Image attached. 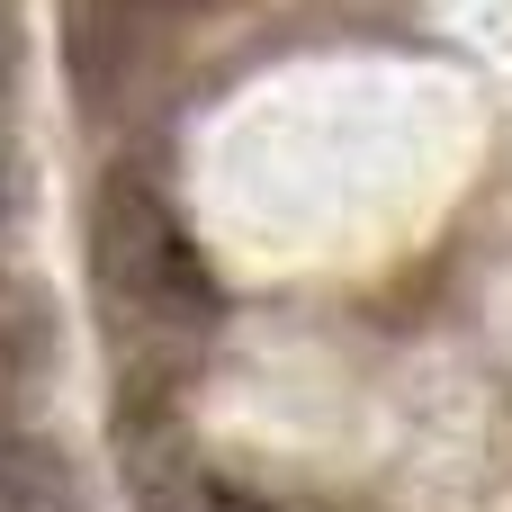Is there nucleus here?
Returning <instances> with one entry per match:
<instances>
[{"mask_svg": "<svg viewBox=\"0 0 512 512\" xmlns=\"http://www.w3.org/2000/svg\"><path fill=\"white\" fill-rule=\"evenodd\" d=\"M0 9H18V0H0Z\"/></svg>", "mask_w": 512, "mask_h": 512, "instance_id": "39448f33", "label": "nucleus"}, {"mask_svg": "<svg viewBox=\"0 0 512 512\" xmlns=\"http://www.w3.org/2000/svg\"><path fill=\"white\" fill-rule=\"evenodd\" d=\"M126 486H135V512H216L207 504V477L189 468V450L171 441V414L162 423H126Z\"/></svg>", "mask_w": 512, "mask_h": 512, "instance_id": "f03ea898", "label": "nucleus"}, {"mask_svg": "<svg viewBox=\"0 0 512 512\" xmlns=\"http://www.w3.org/2000/svg\"><path fill=\"white\" fill-rule=\"evenodd\" d=\"M207 504L216 512H279V504H261V495H243V486H225V477H207Z\"/></svg>", "mask_w": 512, "mask_h": 512, "instance_id": "20e7f679", "label": "nucleus"}, {"mask_svg": "<svg viewBox=\"0 0 512 512\" xmlns=\"http://www.w3.org/2000/svg\"><path fill=\"white\" fill-rule=\"evenodd\" d=\"M90 279L108 306V333L126 324L135 351L126 360H180V342H198L216 324V279L207 252L189 243V225L171 216V198L144 171H108L90 198Z\"/></svg>", "mask_w": 512, "mask_h": 512, "instance_id": "f257e3e1", "label": "nucleus"}, {"mask_svg": "<svg viewBox=\"0 0 512 512\" xmlns=\"http://www.w3.org/2000/svg\"><path fill=\"white\" fill-rule=\"evenodd\" d=\"M0 512H90L72 459L36 432H0Z\"/></svg>", "mask_w": 512, "mask_h": 512, "instance_id": "7ed1b4c3", "label": "nucleus"}]
</instances>
